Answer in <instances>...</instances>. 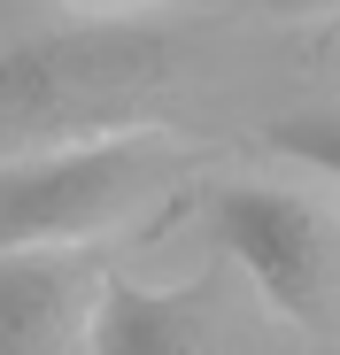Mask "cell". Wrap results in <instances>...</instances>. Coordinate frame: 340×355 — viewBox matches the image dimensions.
Here are the masks:
<instances>
[{
    "label": "cell",
    "instance_id": "obj_1",
    "mask_svg": "<svg viewBox=\"0 0 340 355\" xmlns=\"http://www.w3.org/2000/svg\"><path fill=\"white\" fill-rule=\"evenodd\" d=\"M178 70L162 24H70L0 39V147L101 139Z\"/></svg>",
    "mask_w": 340,
    "mask_h": 355
},
{
    "label": "cell",
    "instance_id": "obj_2",
    "mask_svg": "<svg viewBox=\"0 0 340 355\" xmlns=\"http://www.w3.org/2000/svg\"><path fill=\"white\" fill-rule=\"evenodd\" d=\"M178 162L186 155L162 132L70 139L39 162H0V248H78L162 193Z\"/></svg>",
    "mask_w": 340,
    "mask_h": 355
},
{
    "label": "cell",
    "instance_id": "obj_3",
    "mask_svg": "<svg viewBox=\"0 0 340 355\" xmlns=\"http://www.w3.org/2000/svg\"><path fill=\"white\" fill-rule=\"evenodd\" d=\"M209 232L278 317L325 324L340 302V224L294 186H216Z\"/></svg>",
    "mask_w": 340,
    "mask_h": 355
},
{
    "label": "cell",
    "instance_id": "obj_4",
    "mask_svg": "<svg viewBox=\"0 0 340 355\" xmlns=\"http://www.w3.org/2000/svg\"><path fill=\"white\" fill-rule=\"evenodd\" d=\"M101 270L78 248H0V355L85 347Z\"/></svg>",
    "mask_w": 340,
    "mask_h": 355
},
{
    "label": "cell",
    "instance_id": "obj_5",
    "mask_svg": "<svg viewBox=\"0 0 340 355\" xmlns=\"http://www.w3.org/2000/svg\"><path fill=\"white\" fill-rule=\"evenodd\" d=\"M209 340H216V293L209 286H178V293L108 286L85 317V347H101V355H194Z\"/></svg>",
    "mask_w": 340,
    "mask_h": 355
},
{
    "label": "cell",
    "instance_id": "obj_6",
    "mask_svg": "<svg viewBox=\"0 0 340 355\" xmlns=\"http://www.w3.org/2000/svg\"><path fill=\"white\" fill-rule=\"evenodd\" d=\"M263 139H271V155H294V162L340 178V108H294V116H278Z\"/></svg>",
    "mask_w": 340,
    "mask_h": 355
},
{
    "label": "cell",
    "instance_id": "obj_7",
    "mask_svg": "<svg viewBox=\"0 0 340 355\" xmlns=\"http://www.w3.org/2000/svg\"><path fill=\"white\" fill-rule=\"evenodd\" d=\"M232 8H255V16H317V8H340V0H232Z\"/></svg>",
    "mask_w": 340,
    "mask_h": 355
},
{
    "label": "cell",
    "instance_id": "obj_8",
    "mask_svg": "<svg viewBox=\"0 0 340 355\" xmlns=\"http://www.w3.org/2000/svg\"><path fill=\"white\" fill-rule=\"evenodd\" d=\"M70 8H132V0H70Z\"/></svg>",
    "mask_w": 340,
    "mask_h": 355
}]
</instances>
